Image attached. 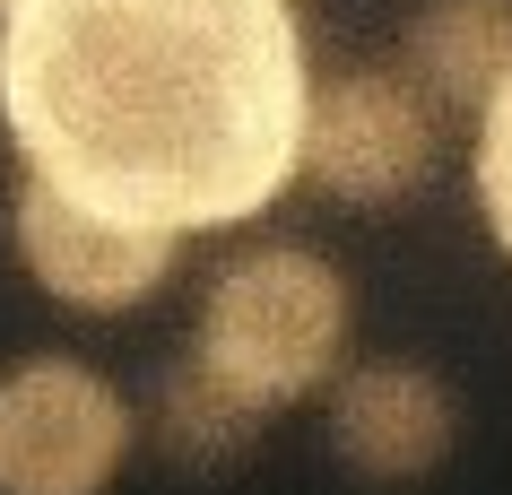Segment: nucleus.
Segmentation results:
<instances>
[{
	"label": "nucleus",
	"instance_id": "f257e3e1",
	"mask_svg": "<svg viewBox=\"0 0 512 495\" xmlns=\"http://www.w3.org/2000/svg\"><path fill=\"white\" fill-rule=\"evenodd\" d=\"M313 44L296 0H9L0 131L18 174L157 226L252 235L304 183Z\"/></svg>",
	"mask_w": 512,
	"mask_h": 495
},
{
	"label": "nucleus",
	"instance_id": "f03ea898",
	"mask_svg": "<svg viewBox=\"0 0 512 495\" xmlns=\"http://www.w3.org/2000/svg\"><path fill=\"white\" fill-rule=\"evenodd\" d=\"M191 357H209L226 383H243L261 409H296L339 383L356 357V287L322 244L304 235H226L209 261L200 313H191Z\"/></svg>",
	"mask_w": 512,
	"mask_h": 495
},
{
	"label": "nucleus",
	"instance_id": "7ed1b4c3",
	"mask_svg": "<svg viewBox=\"0 0 512 495\" xmlns=\"http://www.w3.org/2000/svg\"><path fill=\"white\" fill-rule=\"evenodd\" d=\"M139 443L148 417L96 357L27 348L0 365V495H113Z\"/></svg>",
	"mask_w": 512,
	"mask_h": 495
},
{
	"label": "nucleus",
	"instance_id": "20e7f679",
	"mask_svg": "<svg viewBox=\"0 0 512 495\" xmlns=\"http://www.w3.org/2000/svg\"><path fill=\"white\" fill-rule=\"evenodd\" d=\"M452 113L408 79L400 61L313 70L304 105V183L339 209H400L434 183Z\"/></svg>",
	"mask_w": 512,
	"mask_h": 495
},
{
	"label": "nucleus",
	"instance_id": "39448f33",
	"mask_svg": "<svg viewBox=\"0 0 512 495\" xmlns=\"http://www.w3.org/2000/svg\"><path fill=\"white\" fill-rule=\"evenodd\" d=\"M9 252L35 278V296L61 304L70 322H122V313H148L174 287L191 244L131 218H105V209L53 192L44 174H18L9 183Z\"/></svg>",
	"mask_w": 512,
	"mask_h": 495
},
{
	"label": "nucleus",
	"instance_id": "423d86ee",
	"mask_svg": "<svg viewBox=\"0 0 512 495\" xmlns=\"http://www.w3.org/2000/svg\"><path fill=\"white\" fill-rule=\"evenodd\" d=\"M322 443L365 487H417L452 461L460 400L426 357H348L322 391Z\"/></svg>",
	"mask_w": 512,
	"mask_h": 495
},
{
	"label": "nucleus",
	"instance_id": "0eeeda50",
	"mask_svg": "<svg viewBox=\"0 0 512 495\" xmlns=\"http://www.w3.org/2000/svg\"><path fill=\"white\" fill-rule=\"evenodd\" d=\"M400 70L452 122H478L512 79V0H417L400 27Z\"/></svg>",
	"mask_w": 512,
	"mask_h": 495
},
{
	"label": "nucleus",
	"instance_id": "6e6552de",
	"mask_svg": "<svg viewBox=\"0 0 512 495\" xmlns=\"http://www.w3.org/2000/svg\"><path fill=\"white\" fill-rule=\"evenodd\" d=\"M148 443H157L174 469H200V478H217V469H235L261 452V435H270V409L252 400L243 383H226L209 357H174L157 374V391H148Z\"/></svg>",
	"mask_w": 512,
	"mask_h": 495
},
{
	"label": "nucleus",
	"instance_id": "1a4fd4ad",
	"mask_svg": "<svg viewBox=\"0 0 512 495\" xmlns=\"http://www.w3.org/2000/svg\"><path fill=\"white\" fill-rule=\"evenodd\" d=\"M469 192H478L486 244L512 261V79L486 96V113L469 122Z\"/></svg>",
	"mask_w": 512,
	"mask_h": 495
},
{
	"label": "nucleus",
	"instance_id": "9d476101",
	"mask_svg": "<svg viewBox=\"0 0 512 495\" xmlns=\"http://www.w3.org/2000/svg\"><path fill=\"white\" fill-rule=\"evenodd\" d=\"M0 9H9V0H0Z\"/></svg>",
	"mask_w": 512,
	"mask_h": 495
}]
</instances>
